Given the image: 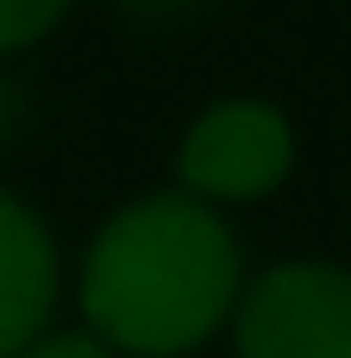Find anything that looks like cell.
<instances>
[{
    "label": "cell",
    "instance_id": "obj_1",
    "mask_svg": "<svg viewBox=\"0 0 351 358\" xmlns=\"http://www.w3.org/2000/svg\"><path fill=\"white\" fill-rule=\"evenodd\" d=\"M245 252L220 208L151 189L119 201L75 258L82 327L119 358H188L232 334L245 296Z\"/></svg>",
    "mask_w": 351,
    "mask_h": 358
},
{
    "label": "cell",
    "instance_id": "obj_2",
    "mask_svg": "<svg viewBox=\"0 0 351 358\" xmlns=\"http://www.w3.org/2000/svg\"><path fill=\"white\" fill-rule=\"evenodd\" d=\"M295 120L276 101L257 94H226L207 101L182 138H176V189L207 201V208H245L270 201L295 176Z\"/></svg>",
    "mask_w": 351,
    "mask_h": 358
},
{
    "label": "cell",
    "instance_id": "obj_3",
    "mask_svg": "<svg viewBox=\"0 0 351 358\" xmlns=\"http://www.w3.org/2000/svg\"><path fill=\"white\" fill-rule=\"evenodd\" d=\"M232 358H351V271L289 258L245 283Z\"/></svg>",
    "mask_w": 351,
    "mask_h": 358
},
{
    "label": "cell",
    "instance_id": "obj_4",
    "mask_svg": "<svg viewBox=\"0 0 351 358\" xmlns=\"http://www.w3.org/2000/svg\"><path fill=\"white\" fill-rule=\"evenodd\" d=\"M63 296V258L44 214L0 189V358H19L38 334H50Z\"/></svg>",
    "mask_w": 351,
    "mask_h": 358
},
{
    "label": "cell",
    "instance_id": "obj_5",
    "mask_svg": "<svg viewBox=\"0 0 351 358\" xmlns=\"http://www.w3.org/2000/svg\"><path fill=\"white\" fill-rule=\"evenodd\" d=\"M75 0H0V57H19L31 44H44Z\"/></svg>",
    "mask_w": 351,
    "mask_h": 358
},
{
    "label": "cell",
    "instance_id": "obj_6",
    "mask_svg": "<svg viewBox=\"0 0 351 358\" xmlns=\"http://www.w3.org/2000/svg\"><path fill=\"white\" fill-rule=\"evenodd\" d=\"M19 358H119V352L100 334H88V327H50V334H38Z\"/></svg>",
    "mask_w": 351,
    "mask_h": 358
},
{
    "label": "cell",
    "instance_id": "obj_7",
    "mask_svg": "<svg viewBox=\"0 0 351 358\" xmlns=\"http://www.w3.org/2000/svg\"><path fill=\"white\" fill-rule=\"evenodd\" d=\"M119 13H132V19H144V25H176V19H195V13H207L214 0H113Z\"/></svg>",
    "mask_w": 351,
    "mask_h": 358
},
{
    "label": "cell",
    "instance_id": "obj_8",
    "mask_svg": "<svg viewBox=\"0 0 351 358\" xmlns=\"http://www.w3.org/2000/svg\"><path fill=\"white\" fill-rule=\"evenodd\" d=\"M6 132H13V88L0 82V138H6Z\"/></svg>",
    "mask_w": 351,
    "mask_h": 358
}]
</instances>
